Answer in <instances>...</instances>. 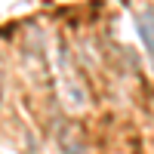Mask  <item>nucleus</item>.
<instances>
[{"mask_svg":"<svg viewBox=\"0 0 154 154\" xmlns=\"http://www.w3.org/2000/svg\"><path fill=\"white\" fill-rule=\"evenodd\" d=\"M59 142H62V154H89V145L83 142V136H80L77 126H68V130L59 136Z\"/></svg>","mask_w":154,"mask_h":154,"instance_id":"nucleus-1","label":"nucleus"},{"mask_svg":"<svg viewBox=\"0 0 154 154\" xmlns=\"http://www.w3.org/2000/svg\"><path fill=\"white\" fill-rule=\"evenodd\" d=\"M139 37L145 40L148 53H151V59H154V9L139 12Z\"/></svg>","mask_w":154,"mask_h":154,"instance_id":"nucleus-2","label":"nucleus"}]
</instances>
